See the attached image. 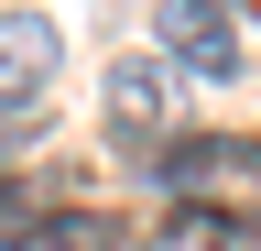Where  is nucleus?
<instances>
[{
	"label": "nucleus",
	"mask_w": 261,
	"mask_h": 251,
	"mask_svg": "<svg viewBox=\"0 0 261 251\" xmlns=\"http://www.w3.org/2000/svg\"><path fill=\"white\" fill-rule=\"evenodd\" d=\"M109 120H120V142L174 120V77H163V55H120V66H109Z\"/></svg>",
	"instance_id": "obj_3"
},
{
	"label": "nucleus",
	"mask_w": 261,
	"mask_h": 251,
	"mask_svg": "<svg viewBox=\"0 0 261 251\" xmlns=\"http://www.w3.org/2000/svg\"><path fill=\"white\" fill-rule=\"evenodd\" d=\"M55 55H65V44H55L44 11H0V109H11V120L55 87Z\"/></svg>",
	"instance_id": "obj_1"
},
{
	"label": "nucleus",
	"mask_w": 261,
	"mask_h": 251,
	"mask_svg": "<svg viewBox=\"0 0 261 251\" xmlns=\"http://www.w3.org/2000/svg\"><path fill=\"white\" fill-rule=\"evenodd\" d=\"M163 55H174L185 77H228L240 66V22H228L218 0H163Z\"/></svg>",
	"instance_id": "obj_2"
}]
</instances>
